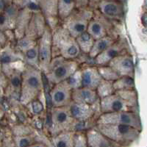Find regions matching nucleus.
I'll return each instance as SVG.
<instances>
[{
	"mask_svg": "<svg viewBox=\"0 0 147 147\" xmlns=\"http://www.w3.org/2000/svg\"><path fill=\"white\" fill-rule=\"evenodd\" d=\"M44 74L39 69L24 65L22 72V83L19 92V102L27 106L38 99L44 90Z\"/></svg>",
	"mask_w": 147,
	"mask_h": 147,
	"instance_id": "f257e3e1",
	"label": "nucleus"
},
{
	"mask_svg": "<svg viewBox=\"0 0 147 147\" xmlns=\"http://www.w3.org/2000/svg\"><path fill=\"white\" fill-rule=\"evenodd\" d=\"M138 97L136 90H119L99 101L100 113L136 112Z\"/></svg>",
	"mask_w": 147,
	"mask_h": 147,
	"instance_id": "f03ea898",
	"label": "nucleus"
},
{
	"mask_svg": "<svg viewBox=\"0 0 147 147\" xmlns=\"http://www.w3.org/2000/svg\"><path fill=\"white\" fill-rule=\"evenodd\" d=\"M52 58L63 57L66 60H76L81 52L76 39L61 25L52 31Z\"/></svg>",
	"mask_w": 147,
	"mask_h": 147,
	"instance_id": "7ed1b4c3",
	"label": "nucleus"
},
{
	"mask_svg": "<svg viewBox=\"0 0 147 147\" xmlns=\"http://www.w3.org/2000/svg\"><path fill=\"white\" fill-rule=\"evenodd\" d=\"M96 129L123 147L130 146L140 138L141 132L131 127L119 124H96Z\"/></svg>",
	"mask_w": 147,
	"mask_h": 147,
	"instance_id": "20e7f679",
	"label": "nucleus"
},
{
	"mask_svg": "<svg viewBox=\"0 0 147 147\" xmlns=\"http://www.w3.org/2000/svg\"><path fill=\"white\" fill-rule=\"evenodd\" d=\"M79 68L80 64L77 60L53 57L44 76L48 82L54 85L67 80Z\"/></svg>",
	"mask_w": 147,
	"mask_h": 147,
	"instance_id": "39448f33",
	"label": "nucleus"
},
{
	"mask_svg": "<svg viewBox=\"0 0 147 147\" xmlns=\"http://www.w3.org/2000/svg\"><path fill=\"white\" fill-rule=\"evenodd\" d=\"M94 15V9L90 6L82 8H75L66 19L62 22V26L76 38L78 35L86 32L88 26Z\"/></svg>",
	"mask_w": 147,
	"mask_h": 147,
	"instance_id": "423d86ee",
	"label": "nucleus"
},
{
	"mask_svg": "<svg viewBox=\"0 0 147 147\" xmlns=\"http://www.w3.org/2000/svg\"><path fill=\"white\" fill-rule=\"evenodd\" d=\"M50 132L52 137L63 132H76L78 122L72 117L69 106L52 107Z\"/></svg>",
	"mask_w": 147,
	"mask_h": 147,
	"instance_id": "0eeeda50",
	"label": "nucleus"
},
{
	"mask_svg": "<svg viewBox=\"0 0 147 147\" xmlns=\"http://www.w3.org/2000/svg\"><path fill=\"white\" fill-rule=\"evenodd\" d=\"M96 124H119L135 128L142 132V123L137 112H117L100 114Z\"/></svg>",
	"mask_w": 147,
	"mask_h": 147,
	"instance_id": "6e6552de",
	"label": "nucleus"
},
{
	"mask_svg": "<svg viewBox=\"0 0 147 147\" xmlns=\"http://www.w3.org/2000/svg\"><path fill=\"white\" fill-rule=\"evenodd\" d=\"M39 57V69L46 73L52 59V30L47 26L43 35L37 42Z\"/></svg>",
	"mask_w": 147,
	"mask_h": 147,
	"instance_id": "1a4fd4ad",
	"label": "nucleus"
},
{
	"mask_svg": "<svg viewBox=\"0 0 147 147\" xmlns=\"http://www.w3.org/2000/svg\"><path fill=\"white\" fill-rule=\"evenodd\" d=\"M69 110L74 119L78 123L87 122L96 115H100L99 104L95 105H89L85 104H78L71 102L69 105Z\"/></svg>",
	"mask_w": 147,
	"mask_h": 147,
	"instance_id": "9d476101",
	"label": "nucleus"
},
{
	"mask_svg": "<svg viewBox=\"0 0 147 147\" xmlns=\"http://www.w3.org/2000/svg\"><path fill=\"white\" fill-rule=\"evenodd\" d=\"M71 90L66 80L54 85L49 93L52 107L69 106L71 102Z\"/></svg>",
	"mask_w": 147,
	"mask_h": 147,
	"instance_id": "9b49d317",
	"label": "nucleus"
},
{
	"mask_svg": "<svg viewBox=\"0 0 147 147\" xmlns=\"http://www.w3.org/2000/svg\"><path fill=\"white\" fill-rule=\"evenodd\" d=\"M111 68L119 77H130L134 78L135 64L133 58L128 52L119 55L109 63Z\"/></svg>",
	"mask_w": 147,
	"mask_h": 147,
	"instance_id": "f8f14e48",
	"label": "nucleus"
},
{
	"mask_svg": "<svg viewBox=\"0 0 147 147\" xmlns=\"http://www.w3.org/2000/svg\"><path fill=\"white\" fill-rule=\"evenodd\" d=\"M110 28L109 20L104 17L99 10H94V15L88 26L86 32L94 40H98L108 35Z\"/></svg>",
	"mask_w": 147,
	"mask_h": 147,
	"instance_id": "ddd939ff",
	"label": "nucleus"
},
{
	"mask_svg": "<svg viewBox=\"0 0 147 147\" xmlns=\"http://www.w3.org/2000/svg\"><path fill=\"white\" fill-rule=\"evenodd\" d=\"M127 43L124 39H118L113 44L108 47L106 50L99 55L94 59L96 66L107 65L109 63L119 55L125 53L127 49Z\"/></svg>",
	"mask_w": 147,
	"mask_h": 147,
	"instance_id": "4468645a",
	"label": "nucleus"
},
{
	"mask_svg": "<svg viewBox=\"0 0 147 147\" xmlns=\"http://www.w3.org/2000/svg\"><path fill=\"white\" fill-rule=\"evenodd\" d=\"M97 7L100 13L108 20L121 21L124 18V5L117 1H99Z\"/></svg>",
	"mask_w": 147,
	"mask_h": 147,
	"instance_id": "2eb2a0df",
	"label": "nucleus"
},
{
	"mask_svg": "<svg viewBox=\"0 0 147 147\" xmlns=\"http://www.w3.org/2000/svg\"><path fill=\"white\" fill-rule=\"evenodd\" d=\"M40 13L44 17L47 27L53 31L58 27L59 18L57 16V0H42L38 1Z\"/></svg>",
	"mask_w": 147,
	"mask_h": 147,
	"instance_id": "dca6fc26",
	"label": "nucleus"
},
{
	"mask_svg": "<svg viewBox=\"0 0 147 147\" xmlns=\"http://www.w3.org/2000/svg\"><path fill=\"white\" fill-rule=\"evenodd\" d=\"M82 87L96 90L98 85L103 80L99 74L97 66L87 65L81 69Z\"/></svg>",
	"mask_w": 147,
	"mask_h": 147,
	"instance_id": "f3484780",
	"label": "nucleus"
},
{
	"mask_svg": "<svg viewBox=\"0 0 147 147\" xmlns=\"http://www.w3.org/2000/svg\"><path fill=\"white\" fill-rule=\"evenodd\" d=\"M88 147H123L103 136L94 127L85 132Z\"/></svg>",
	"mask_w": 147,
	"mask_h": 147,
	"instance_id": "a211bd4d",
	"label": "nucleus"
},
{
	"mask_svg": "<svg viewBox=\"0 0 147 147\" xmlns=\"http://www.w3.org/2000/svg\"><path fill=\"white\" fill-rule=\"evenodd\" d=\"M99 101L96 90L82 87L71 90V102L75 103L95 105L99 104Z\"/></svg>",
	"mask_w": 147,
	"mask_h": 147,
	"instance_id": "6ab92c4d",
	"label": "nucleus"
},
{
	"mask_svg": "<svg viewBox=\"0 0 147 147\" xmlns=\"http://www.w3.org/2000/svg\"><path fill=\"white\" fill-rule=\"evenodd\" d=\"M47 27L45 19L41 13L32 14L25 35L38 40Z\"/></svg>",
	"mask_w": 147,
	"mask_h": 147,
	"instance_id": "aec40b11",
	"label": "nucleus"
},
{
	"mask_svg": "<svg viewBox=\"0 0 147 147\" xmlns=\"http://www.w3.org/2000/svg\"><path fill=\"white\" fill-rule=\"evenodd\" d=\"M32 13L25 10H19L14 27V38L17 40L23 38L27 32Z\"/></svg>",
	"mask_w": 147,
	"mask_h": 147,
	"instance_id": "412c9836",
	"label": "nucleus"
},
{
	"mask_svg": "<svg viewBox=\"0 0 147 147\" xmlns=\"http://www.w3.org/2000/svg\"><path fill=\"white\" fill-rule=\"evenodd\" d=\"M116 40L117 39L114 38L111 35H107L102 38L96 40L91 50L88 54L89 57L92 60L95 59L98 55H100L104 51L106 50L110 46L112 45Z\"/></svg>",
	"mask_w": 147,
	"mask_h": 147,
	"instance_id": "4be33fe9",
	"label": "nucleus"
},
{
	"mask_svg": "<svg viewBox=\"0 0 147 147\" xmlns=\"http://www.w3.org/2000/svg\"><path fill=\"white\" fill-rule=\"evenodd\" d=\"M23 63V55L16 49L8 47L3 52H0V63L2 65H10L13 63Z\"/></svg>",
	"mask_w": 147,
	"mask_h": 147,
	"instance_id": "5701e85b",
	"label": "nucleus"
},
{
	"mask_svg": "<svg viewBox=\"0 0 147 147\" xmlns=\"http://www.w3.org/2000/svg\"><path fill=\"white\" fill-rule=\"evenodd\" d=\"M74 132H63L52 137L53 147H74Z\"/></svg>",
	"mask_w": 147,
	"mask_h": 147,
	"instance_id": "b1692460",
	"label": "nucleus"
},
{
	"mask_svg": "<svg viewBox=\"0 0 147 147\" xmlns=\"http://www.w3.org/2000/svg\"><path fill=\"white\" fill-rule=\"evenodd\" d=\"M75 7L76 3L74 1H57V16L59 20L63 22L71 14Z\"/></svg>",
	"mask_w": 147,
	"mask_h": 147,
	"instance_id": "393cba45",
	"label": "nucleus"
},
{
	"mask_svg": "<svg viewBox=\"0 0 147 147\" xmlns=\"http://www.w3.org/2000/svg\"><path fill=\"white\" fill-rule=\"evenodd\" d=\"M75 39L80 52L88 55L95 41L91 35H89L87 32H85L78 35Z\"/></svg>",
	"mask_w": 147,
	"mask_h": 147,
	"instance_id": "a878e982",
	"label": "nucleus"
},
{
	"mask_svg": "<svg viewBox=\"0 0 147 147\" xmlns=\"http://www.w3.org/2000/svg\"><path fill=\"white\" fill-rule=\"evenodd\" d=\"M24 63V65H27L34 69H39V57H38V45L32 47L29 50L26 51L23 54Z\"/></svg>",
	"mask_w": 147,
	"mask_h": 147,
	"instance_id": "bb28decb",
	"label": "nucleus"
},
{
	"mask_svg": "<svg viewBox=\"0 0 147 147\" xmlns=\"http://www.w3.org/2000/svg\"><path fill=\"white\" fill-rule=\"evenodd\" d=\"M113 86L115 91L135 90L134 78L130 77H121L113 82Z\"/></svg>",
	"mask_w": 147,
	"mask_h": 147,
	"instance_id": "cd10ccee",
	"label": "nucleus"
},
{
	"mask_svg": "<svg viewBox=\"0 0 147 147\" xmlns=\"http://www.w3.org/2000/svg\"><path fill=\"white\" fill-rule=\"evenodd\" d=\"M13 3L15 4L19 10H25L28 12L33 13H40V6L38 1H31V0H18L13 1Z\"/></svg>",
	"mask_w": 147,
	"mask_h": 147,
	"instance_id": "c85d7f7f",
	"label": "nucleus"
},
{
	"mask_svg": "<svg viewBox=\"0 0 147 147\" xmlns=\"http://www.w3.org/2000/svg\"><path fill=\"white\" fill-rule=\"evenodd\" d=\"M37 42H38V40H35V39L32 38L27 35H24L23 38L16 40V45L15 49L18 51V52L23 54L26 51L35 47L37 45Z\"/></svg>",
	"mask_w": 147,
	"mask_h": 147,
	"instance_id": "c756f323",
	"label": "nucleus"
},
{
	"mask_svg": "<svg viewBox=\"0 0 147 147\" xmlns=\"http://www.w3.org/2000/svg\"><path fill=\"white\" fill-rule=\"evenodd\" d=\"M96 92L99 99L112 95L115 93V90L113 86V82L102 80L96 89Z\"/></svg>",
	"mask_w": 147,
	"mask_h": 147,
	"instance_id": "7c9ffc66",
	"label": "nucleus"
},
{
	"mask_svg": "<svg viewBox=\"0 0 147 147\" xmlns=\"http://www.w3.org/2000/svg\"><path fill=\"white\" fill-rule=\"evenodd\" d=\"M13 140L16 147H29L37 142V136L35 132L28 136H14Z\"/></svg>",
	"mask_w": 147,
	"mask_h": 147,
	"instance_id": "2f4dec72",
	"label": "nucleus"
},
{
	"mask_svg": "<svg viewBox=\"0 0 147 147\" xmlns=\"http://www.w3.org/2000/svg\"><path fill=\"white\" fill-rule=\"evenodd\" d=\"M97 69L103 80L113 82L120 77L109 65L97 66Z\"/></svg>",
	"mask_w": 147,
	"mask_h": 147,
	"instance_id": "473e14b6",
	"label": "nucleus"
},
{
	"mask_svg": "<svg viewBox=\"0 0 147 147\" xmlns=\"http://www.w3.org/2000/svg\"><path fill=\"white\" fill-rule=\"evenodd\" d=\"M71 90L82 88V76H81V69L79 68L74 73L66 80Z\"/></svg>",
	"mask_w": 147,
	"mask_h": 147,
	"instance_id": "72a5a7b5",
	"label": "nucleus"
},
{
	"mask_svg": "<svg viewBox=\"0 0 147 147\" xmlns=\"http://www.w3.org/2000/svg\"><path fill=\"white\" fill-rule=\"evenodd\" d=\"M74 147H88L85 132L76 131L74 135Z\"/></svg>",
	"mask_w": 147,
	"mask_h": 147,
	"instance_id": "f704fd0d",
	"label": "nucleus"
},
{
	"mask_svg": "<svg viewBox=\"0 0 147 147\" xmlns=\"http://www.w3.org/2000/svg\"><path fill=\"white\" fill-rule=\"evenodd\" d=\"M12 2H6V1H3V0H1L0 1V14L3 13L5 12V9L7 8V7Z\"/></svg>",
	"mask_w": 147,
	"mask_h": 147,
	"instance_id": "c9c22d12",
	"label": "nucleus"
},
{
	"mask_svg": "<svg viewBox=\"0 0 147 147\" xmlns=\"http://www.w3.org/2000/svg\"><path fill=\"white\" fill-rule=\"evenodd\" d=\"M6 36L4 34V32H2V30H0V44H5L6 43Z\"/></svg>",
	"mask_w": 147,
	"mask_h": 147,
	"instance_id": "e433bc0d",
	"label": "nucleus"
},
{
	"mask_svg": "<svg viewBox=\"0 0 147 147\" xmlns=\"http://www.w3.org/2000/svg\"><path fill=\"white\" fill-rule=\"evenodd\" d=\"M29 147H47V146L45 144H44V143L38 141V142H35V144H32V145L30 146Z\"/></svg>",
	"mask_w": 147,
	"mask_h": 147,
	"instance_id": "4c0bfd02",
	"label": "nucleus"
},
{
	"mask_svg": "<svg viewBox=\"0 0 147 147\" xmlns=\"http://www.w3.org/2000/svg\"><path fill=\"white\" fill-rule=\"evenodd\" d=\"M1 48H2V45L0 44V51H1Z\"/></svg>",
	"mask_w": 147,
	"mask_h": 147,
	"instance_id": "58836bf2",
	"label": "nucleus"
},
{
	"mask_svg": "<svg viewBox=\"0 0 147 147\" xmlns=\"http://www.w3.org/2000/svg\"><path fill=\"white\" fill-rule=\"evenodd\" d=\"M0 65H1V63H0Z\"/></svg>",
	"mask_w": 147,
	"mask_h": 147,
	"instance_id": "ea45409f",
	"label": "nucleus"
}]
</instances>
